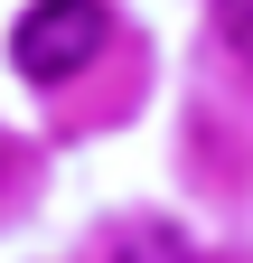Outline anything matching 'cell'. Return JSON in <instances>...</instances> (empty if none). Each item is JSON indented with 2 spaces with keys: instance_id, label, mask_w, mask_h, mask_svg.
<instances>
[{
  "instance_id": "7a4b0ae2",
  "label": "cell",
  "mask_w": 253,
  "mask_h": 263,
  "mask_svg": "<svg viewBox=\"0 0 253 263\" xmlns=\"http://www.w3.org/2000/svg\"><path fill=\"white\" fill-rule=\"evenodd\" d=\"M216 19H225V47L253 66V0H216Z\"/></svg>"
},
{
  "instance_id": "6da1fadb",
  "label": "cell",
  "mask_w": 253,
  "mask_h": 263,
  "mask_svg": "<svg viewBox=\"0 0 253 263\" xmlns=\"http://www.w3.org/2000/svg\"><path fill=\"white\" fill-rule=\"evenodd\" d=\"M103 38H113L103 0H28L19 28H10V66L28 85H66V76H85L103 57Z\"/></svg>"
}]
</instances>
